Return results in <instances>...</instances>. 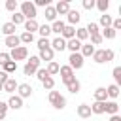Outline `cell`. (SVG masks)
<instances>
[{
    "label": "cell",
    "instance_id": "3",
    "mask_svg": "<svg viewBox=\"0 0 121 121\" xmlns=\"http://www.w3.org/2000/svg\"><path fill=\"white\" fill-rule=\"evenodd\" d=\"M21 15L25 17V19H36V8H34V4L32 2H21Z\"/></svg>",
    "mask_w": 121,
    "mask_h": 121
},
{
    "label": "cell",
    "instance_id": "40",
    "mask_svg": "<svg viewBox=\"0 0 121 121\" xmlns=\"http://www.w3.org/2000/svg\"><path fill=\"white\" fill-rule=\"evenodd\" d=\"M47 47H51L49 38H40V40H38V49L42 51V49H47Z\"/></svg>",
    "mask_w": 121,
    "mask_h": 121
},
{
    "label": "cell",
    "instance_id": "13",
    "mask_svg": "<svg viewBox=\"0 0 121 121\" xmlns=\"http://www.w3.org/2000/svg\"><path fill=\"white\" fill-rule=\"evenodd\" d=\"M66 49H70V53H79V49H81V42L76 40V38H72V40L66 42Z\"/></svg>",
    "mask_w": 121,
    "mask_h": 121
},
{
    "label": "cell",
    "instance_id": "22",
    "mask_svg": "<svg viewBox=\"0 0 121 121\" xmlns=\"http://www.w3.org/2000/svg\"><path fill=\"white\" fill-rule=\"evenodd\" d=\"M66 87H68V91H70L72 95H78V93H79V87H81V85H79V81H78V79L74 78V79H70V81L66 83Z\"/></svg>",
    "mask_w": 121,
    "mask_h": 121
},
{
    "label": "cell",
    "instance_id": "38",
    "mask_svg": "<svg viewBox=\"0 0 121 121\" xmlns=\"http://www.w3.org/2000/svg\"><path fill=\"white\" fill-rule=\"evenodd\" d=\"M42 85H43V89H47V91H51L53 87H55V79L51 78V76H47L43 81H42Z\"/></svg>",
    "mask_w": 121,
    "mask_h": 121
},
{
    "label": "cell",
    "instance_id": "7",
    "mask_svg": "<svg viewBox=\"0 0 121 121\" xmlns=\"http://www.w3.org/2000/svg\"><path fill=\"white\" fill-rule=\"evenodd\" d=\"M59 72H60V78H62V81H64V85L70 81V79H74L76 76H74V70L68 66V64H64V66H60L59 68Z\"/></svg>",
    "mask_w": 121,
    "mask_h": 121
},
{
    "label": "cell",
    "instance_id": "51",
    "mask_svg": "<svg viewBox=\"0 0 121 121\" xmlns=\"http://www.w3.org/2000/svg\"><path fill=\"white\" fill-rule=\"evenodd\" d=\"M0 91H2V85H0Z\"/></svg>",
    "mask_w": 121,
    "mask_h": 121
},
{
    "label": "cell",
    "instance_id": "24",
    "mask_svg": "<svg viewBox=\"0 0 121 121\" xmlns=\"http://www.w3.org/2000/svg\"><path fill=\"white\" fill-rule=\"evenodd\" d=\"M19 43H21V42H19V36H15V34H13V36H6V45H8V47L15 49V47H19Z\"/></svg>",
    "mask_w": 121,
    "mask_h": 121
},
{
    "label": "cell",
    "instance_id": "45",
    "mask_svg": "<svg viewBox=\"0 0 121 121\" xmlns=\"http://www.w3.org/2000/svg\"><path fill=\"white\" fill-rule=\"evenodd\" d=\"M6 113H8V104L6 102H0V121L6 117Z\"/></svg>",
    "mask_w": 121,
    "mask_h": 121
},
{
    "label": "cell",
    "instance_id": "12",
    "mask_svg": "<svg viewBox=\"0 0 121 121\" xmlns=\"http://www.w3.org/2000/svg\"><path fill=\"white\" fill-rule=\"evenodd\" d=\"M60 38L62 40H72V38H76V26H70V25H66L64 26V30H62V34H60Z\"/></svg>",
    "mask_w": 121,
    "mask_h": 121
},
{
    "label": "cell",
    "instance_id": "48",
    "mask_svg": "<svg viewBox=\"0 0 121 121\" xmlns=\"http://www.w3.org/2000/svg\"><path fill=\"white\" fill-rule=\"evenodd\" d=\"M8 60H11L9 59V53H0V64H6Z\"/></svg>",
    "mask_w": 121,
    "mask_h": 121
},
{
    "label": "cell",
    "instance_id": "5",
    "mask_svg": "<svg viewBox=\"0 0 121 121\" xmlns=\"http://www.w3.org/2000/svg\"><path fill=\"white\" fill-rule=\"evenodd\" d=\"M26 57H28V49H26L25 45H19V47H15V49L9 51V59H11L13 62L23 60V59H26Z\"/></svg>",
    "mask_w": 121,
    "mask_h": 121
},
{
    "label": "cell",
    "instance_id": "27",
    "mask_svg": "<svg viewBox=\"0 0 121 121\" xmlns=\"http://www.w3.org/2000/svg\"><path fill=\"white\" fill-rule=\"evenodd\" d=\"M25 21H26V19H25V17H23V15H21V11H15V13H13V15H11V21H9V23H11V25H15V26H17V25H23V23H25Z\"/></svg>",
    "mask_w": 121,
    "mask_h": 121
},
{
    "label": "cell",
    "instance_id": "41",
    "mask_svg": "<svg viewBox=\"0 0 121 121\" xmlns=\"http://www.w3.org/2000/svg\"><path fill=\"white\" fill-rule=\"evenodd\" d=\"M113 79H115V85L121 83V66H115L113 68Z\"/></svg>",
    "mask_w": 121,
    "mask_h": 121
},
{
    "label": "cell",
    "instance_id": "32",
    "mask_svg": "<svg viewBox=\"0 0 121 121\" xmlns=\"http://www.w3.org/2000/svg\"><path fill=\"white\" fill-rule=\"evenodd\" d=\"M115 34H117V32H115L112 26H108V28H104V30H102V34H100V36H102V40H104V38H106V40H113V38H115Z\"/></svg>",
    "mask_w": 121,
    "mask_h": 121
},
{
    "label": "cell",
    "instance_id": "34",
    "mask_svg": "<svg viewBox=\"0 0 121 121\" xmlns=\"http://www.w3.org/2000/svg\"><path fill=\"white\" fill-rule=\"evenodd\" d=\"M112 15H108V13H102L100 15V25L104 26V28H108V26H112Z\"/></svg>",
    "mask_w": 121,
    "mask_h": 121
},
{
    "label": "cell",
    "instance_id": "15",
    "mask_svg": "<svg viewBox=\"0 0 121 121\" xmlns=\"http://www.w3.org/2000/svg\"><path fill=\"white\" fill-rule=\"evenodd\" d=\"M79 51H81V57L85 59V57H93V53H95L96 49H95V45H91V43H81V49H79Z\"/></svg>",
    "mask_w": 121,
    "mask_h": 121
},
{
    "label": "cell",
    "instance_id": "18",
    "mask_svg": "<svg viewBox=\"0 0 121 121\" xmlns=\"http://www.w3.org/2000/svg\"><path fill=\"white\" fill-rule=\"evenodd\" d=\"M95 100L96 102H106V98H108V95H106V87H98V89H95Z\"/></svg>",
    "mask_w": 121,
    "mask_h": 121
},
{
    "label": "cell",
    "instance_id": "42",
    "mask_svg": "<svg viewBox=\"0 0 121 121\" xmlns=\"http://www.w3.org/2000/svg\"><path fill=\"white\" fill-rule=\"evenodd\" d=\"M6 9L15 13V9H17V0H8V2H6Z\"/></svg>",
    "mask_w": 121,
    "mask_h": 121
},
{
    "label": "cell",
    "instance_id": "6",
    "mask_svg": "<svg viewBox=\"0 0 121 121\" xmlns=\"http://www.w3.org/2000/svg\"><path fill=\"white\" fill-rule=\"evenodd\" d=\"M68 66L72 68V70H79L81 66H83V57H81V53H70V57H68Z\"/></svg>",
    "mask_w": 121,
    "mask_h": 121
},
{
    "label": "cell",
    "instance_id": "43",
    "mask_svg": "<svg viewBox=\"0 0 121 121\" xmlns=\"http://www.w3.org/2000/svg\"><path fill=\"white\" fill-rule=\"evenodd\" d=\"M36 76H38V79H40V81H43L49 74H47V70H45V68H38V70H36Z\"/></svg>",
    "mask_w": 121,
    "mask_h": 121
},
{
    "label": "cell",
    "instance_id": "11",
    "mask_svg": "<svg viewBox=\"0 0 121 121\" xmlns=\"http://www.w3.org/2000/svg\"><path fill=\"white\" fill-rule=\"evenodd\" d=\"M51 49H53V51H64V49H66V40H62L60 36H57V38L51 42Z\"/></svg>",
    "mask_w": 121,
    "mask_h": 121
},
{
    "label": "cell",
    "instance_id": "36",
    "mask_svg": "<svg viewBox=\"0 0 121 121\" xmlns=\"http://www.w3.org/2000/svg\"><path fill=\"white\" fill-rule=\"evenodd\" d=\"M87 38H89V34H87L85 28H76V40L83 42V40H87Z\"/></svg>",
    "mask_w": 121,
    "mask_h": 121
},
{
    "label": "cell",
    "instance_id": "28",
    "mask_svg": "<svg viewBox=\"0 0 121 121\" xmlns=\"http://www.w3.org/2000/svg\"><path fill=\"white\" fill-rule=\"evenodd\" d=\"M2 70H4V72L9 76L11 72H15V70H17V62H13V60H8L6 64H2Z\"/></svg>",
    "mask_w": 121,
    "mask_h": 121
},
{
    "label": "cell",
    "instance_id": "4",
    "mask_svg": "<svg viewBox=\"0 0 121 121\" xmlns=\"http://www.w3.org/2000/svg\"><path fill=\"white\" fill-rule=\"evenodd\" d=\"M49 102H51L57 110H62V108L66 106V98H64L59 91H51V93H49Z\"/></svg>",
    "mask_w": 121,
    "mask_h": 121
},
{
    "label": "cell",
    "instance_id": "10",
    "mask_svg": "<svg viewBox=\"0 0 121 121\" xmlns=\"http://www.w3.org/2000/svg\"><path fill=\"white\" fill-rule=\"evenodd\" d=\"M8 108H11V110H19V108H23V98L17 96V95H11L9 100H8Z\"/></svg>",
    "mask_w": 121,
    "mask_h": 121
},
{
    "label": "cell",
    "instance_id": "47",
    "mask_svg": "<svg viewBox=\"0 0 121 121\" xmlns=\"http://www.w3.org/2000/svg\"><path fill=\"white\" fill-rule=\"evenodd\" d=\"M83 8L85 9H93L95 8V0H83Z\"/></svg>",
    "mask_w": 121,
    "mask_h": 121
},
{
    "label": "cell",
    "instance_id": "49",
    "mask_svg": "<svg viewBox=\"0 0 121 121\" xmlns=\"http://www.w3.org/2000/svg\"><path fill=\"white\" fill-rule=\"evenodd\" d=\"M8 78H9V76H8L4 70H0V85H4V83L8 81Z\"/></svg>",
    "mask_w": 121,
    "mask_h": 121
},
{
    "label": "cell",
    "instance_id": "20",
    "mask_svg": "<svg viewBox=\"0 0 121 121\" xmlns=\"http://www.w3.org/2000/svg\"><path fill=\"white\" fill-rule=\"evenodd\" d=\"M78 115L83 117V119L91 117V106H87V104H79V106H78Z\"/></svg>",
    "mask_w": 121,
    "mask_h": 121
},
{
    "label": "cell",
    "instance_id": "30",
    "mask_svg": "<svg viewBox=\"0 0 121 121\" xmlns=\"http://www.w3.org/2000/svg\"><path fill=\"white\" fill-rule=\"evenodd\" d=\"M2 32H4L6 36H13V34H15V25H11V23H4V25H2Z\"/></svg>",
    "mask_w": 121,
    "mask_h": 121
},
{
    "label": "cell",
    "instance_id": "50",
    "mask_svg": "<svg viewBox=\"0 0 121 121\" xmlns=\"http://www.w3.org/2000/svg\"><path fill=\"white\" fill-rule=\"evenodd\" d=\"M110 121H121V117L115 113V115H112V117H110Z\"/></svg>",
    "mask_w": 121,
    "mask_h": 121
},
{
    "label": "cell",
    "instance_id": "17",
    "mask_svg": "<svg viewBox=\"0 0 121 121\" xmlns=\"http://www.w3.org/2000/svg\"><path fill=\"white\" fill-rule=\"evenodd\" d=\"M17 85H19V83H17L13 78H8V81L2 85V91H6V93H13V91L17 89Z\"/></svg>",
    "mask_w": 121,
    "mask_h": 121
},
{
    "label": "cell",
    "instance_id": "23",
    "mask_svg": "<svg viewBox=\"0 0 121 121\" xmlns=\"http://www.w3.org/2000/svg\"><path fill=\"white\" fill-rule=\"evenodd\" d=\"M64 26H66V25H64L62 21H53V23H51V32H55V34L60 36L62 30H64Z\"/></svg>",
    "mask_w": 121,
    "mask_h": 121
},
{
    "label": "cell",
    "instance_id": "8",
    "mask_svg": "<svg viewBox=\"0 0 121 121\" xmlns=\"http://www.w3.org/2000/svg\"><path fill=\"white\" fill-rule=\"evenodd\" d=\"M53 8H55L57 15H66V13L70 11V2L62 0V2H57V6H53Z\"/></svg>",
    "mask_w": 121,
    "mask_h": 121
},
{
    "label": "cell",
    "instance_id": "21",
    "mask_svg": "<svg viewBox=\"0 0 121 121\" xmlns=\"http://www.w3.org/2000/svg\"><path fill=\"white\" fill-rule=\"evenodd\" d=\"M66 15H68V23H70V26H74V25H76V23L79 21V17H81L78 9H70V11L66 13Z\"/></svg>",
    "mask_w": 121,
    "mask_h": 121
},
{
    "label": "cell",
    "instance_id": "37",
    "mask_svg": "<svg viewBox=\"0 0 121 121\" xmlns=\"http://www.w3.org/2000/svg\"><path fill=\"white\" fill-rule=\"evenodd\" d=\"M19 42H23V43H30V42H34V34H30V32H23V34L19 36Z\"/></svg>",
    "mask_w": 121,
    "mask_h": 121
},
{
    "label": "cell",
    "instance_id": "25",
    "mask_svg": "<svg viewBox=\"0 0 121 121\" xmlns=\"http://www.w3.org/2000/svg\"><path fill=\"white\" fill-rule=\"evenodd\" d=\"M45 19H47V21H51V23H53V21H57V11H55V8H53L51 4L45 8Z\"/></svg>",
    "mask_w": 121,
    "mask_h": 121
},
{
    "label": "cell",
    "instance_id": "31",
    "mask_svg": "<svg viewBox=\"0 0 121 121\" xmlns=\"http://www.w3.org/2000/svg\"><path fill=\"white\" fill-rule=\"evenodd\" d=\"M38 32H40L42 38H47V36L51 34V25H45V23L40 25V26H38Z\"/></svg>",
    "mask_w": 121,
    "mask_h": 121
},
{
    "label": "cell",
    "instance_id": "29",
    "mask_svg": "<svg viewBox=\"0 0 121 121\" xmlns=\"http://www.w3.org/2000/svg\"><path fill=\"white\" fill-rule=\"evenodd\" d=\"M106 95H108V96H112V98H117V96H119V85L112 83V85L106 89Z\"/></svg>",
    "mask_w": 121,
    "mask_h": 121
},
{
    "label": "cell",
    "instance_id": "1",
    "mask_svg": "<svg viewBox=\"0 0 121 121\" xmlns=\"http://www.w3.org/2000/svg\"><path fill=\"white\" fill-rule=\"evenodd\" d=\"M93 60L98 62V64L110 62V60H113V51H112V49H98V51L93 53Z\"/></svg>",
    "mask_w": 121,
    "mask_h": 121
},
{
    "label": "cell",
    "instance_id": "16",
    "mask_svg": "<svg viewBox=\"0 0 121 121\" xmlns=\"http://www.w3.org/2000/svg\"><path fill=\"white\" fill-rule=\"evenodd\" d=\"M53 53H55V51H53L51 47L42 49V51H40V55H38V59H40V60H47V62H51V60H53Z\"/></svg>",
    "mask_w": 121,
    "mask_h": 121
},
{
    "label": "cell",
    "instance_id": "9",
    "mask_svg": "<svg viewBox=\"0 0 121 121\" xmlns=\"http://www.w3.org/2000/svg\"><path fill=\"white\" fill-rule=\"evenodd\" d=\"M17 91H19L17 96H21V98H26V96L32 95V87H30L28 83H19V85H17Z\"/></svg>",
    "mask_w": 121,
    "mask_h": 121
},
{
    "label": "cell",
    "instance_id": "35",
    "mask_svg": "<svg viewBox=\"0 0 121 121\" xmlns=\"http://www.w3.org/2000/svg\"><path fill=\"white\" fill-rule=\"evenodd\" d=\"M95 6H96L102 13H106V11H108V8H110V2H108V0H96V2H95Z\"/></svg>",
    "mask_w": 121,
    "mask_h": 121
},
{
    "label": "cell",
    "instance_id": "2",
    "mask_svg": "<svg viewBox=\"0 0 121 121\" xmlns=\"http://www.w3.org/2000/svg\"><path fill=\"white\" fill-rule=\"evenodd\" d=\"M40 59L34 55V57H30L28 60H26V64H25V68H23V72H25V76H34L36 74V70L40 68Z\"/></svg>",
    "mask_w": 121,
    "mask_h": 121
},
{
    "label": "cell",
    "instance_id": "26",
    "mask_svg": "<svg viewBox=\"0 0 121 121\" xmlns=\"http://www.w3.org/2000/svg\"><path fill=\"white\" fill-rule=\"evenodd\" d=\"M104 106H106V102H93V106H91V113H104Z\"/></svg>",
    "mask_w": 121,
    "mask_h": 121
},
{
    "label": "cell",
    "instance_id": "46",
    "mask_svg": "<svg viewBox=\"0 0 121 121\" xmlns=\"http://www.w3.org/2000/svg\"><path fill=\"white\" fill-rule=\"evenodd\" d=\"M32 4H34V8H38V6H40V8H47V6H49V0H36V2H32Z\"/></svg>",
    "mask_w": 121,
    "mask_h": 121
},
{
    "label": "cell",
    "instance_id": "39",
    "mask_svg": "<svg viewBox=\"0 0 121 121\" xmlns=\"http://www.w3.org/2000/svg\"><path fill=\"white\" fill-rule=\"evenodd\" d=\"M85 30H87V34H89V36L98 34V25H96V23H89V25L85 26Z\"/></svg>",
    "mask_w": 121,
    "mask_h": 121
},
{
    "label": "cell",
    "instance_id": "44",
    "mask_svg": "<svg viewBox=\"0 0 121 121\" xmlns=\"http://www.w3.org/2000/svg\"><path fill=\"white\" fill-rule=\"evenodd\" d=\"M98 43H102V36H100V32L91 36V45H98Z\"/></svg>",
    "mask_w": 121,
    "mask_h": 121
},
{
    "label": "cell",
    "instance_id": "14",
    "mask_svg": "<svg viewBox=\"0 0 121 121\" xmlns=\"http://www.w3.org/2000/svg\"><path fill=\"white\" fill-rule=\"evenodd\" d=\"M23 25H25V32H30V34H34V32L38 30V26H40V25L36 23V19H26Z\"/></svg>",
    "mask_w": 121,
    "mask_h": 121
},
{
    "label": "cell",
    "instance_id": "33",
    "mask_svg": "<svg viewBox=\"0 0 121 121\" xmlns=\"http://www.w3.org/2000/svg\"><path fill=\"white\" fill-rule=\"evenodd\" d=\"M59 68H60V66H59V62L51 60V62H47V68H45V70H47V74H49V76H53V74H59Z\"/></svg>",
    "mask_w": 121,
    "mask_h": 121
},
{
    "label": "cell",
    "instance_id": "19",
    "mask_svg": "<svg viewBox=\"0 0 121 121\" xmlns=\"http://www.w3.org/2000/svg\"><path fill=\"white\" fill-rule=\"evenodd\" d=\"M117 110H119V104H117L115 100L106 102V106H104V113H112V115H115V113H117Z\"/></svg>",
    "mask_w": 121,
    "mask_h": 121
}]
</instances>
